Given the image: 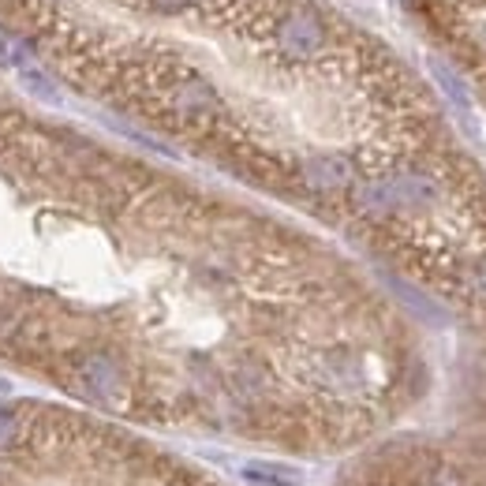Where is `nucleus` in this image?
I'll return each instance as SVG.
<instances>
[{"instance_id":"nucleus-4","label":"nucleus","mask_w":486,"mask_h":486,"mask_svg":"<svg viewBox=\"0 0 486 486\" xmlns=\"http://www.w3.org/2000/svg\"><path fill=\"white\" fill-rule=\"evenodd\" d=\"M475 285H479V292H486V269H479V277H475Z\"/></svg>"},{"instance_id":"nucleus-3","label":"nucleus","mask_w":486,"mask_h":486,"mask_svg":"<svg viewBox=\"0 0 486 486\" xmlns=\"http://www.w3.org/2000/svg\"><path fill=\"white\" fill-rule=\"evenodd\" d=\"M12 438H16V419L0 412V449H5V445H12Z\"/></svg>"},{"instance_id":"nucleus-2","label":"nucleus","mask_w":486,"mask_h":486,"mask_svg":"<svg viewBox=\"0 0 486 486\" xmlns=\"http://www.w3.org/2000/svg\"><path fill=\"white\" fill-rule=\"evenodd\" d=\"M243 479L262 482V486H303V475L289 464H273V460H248L239 468Z\"/></svg>"},{"instance_id":"nucleus-1","label":"nucleus","mask_w":486,"mask_h":486,"mask_svg":"<svg viewBox=\"0 0 486 486\" xmlns=\"http://www.w3.org/2000/svg\"><path fill=\"white\" fill-rule=\"evenodd\" d=\"M303 180L314 191H337V187L352 184V165L344 157H314L303 165Z\"/></svg>"}]
</instances>
